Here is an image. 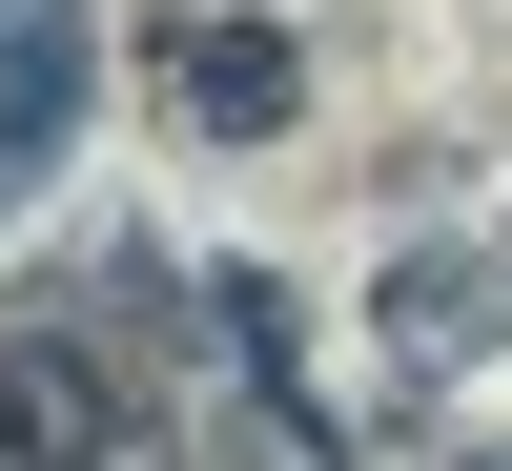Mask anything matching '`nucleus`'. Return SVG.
Here are the masks:
<instances>
[{"label":"nucleus","instance_id":"4","mask_svg":"<svg viewBox=\"0 0 512 471\" xmlns=\"http://www.w3.org/2000/svg\"><path fill=\"white\" fill-rule=\"evenodd\" d=\"M369 328H390V369H472L492 328H512V267H472V246H390Z\"/></svg>","mask_w":512,"mask_h":471},{"label":"nucleus","instance_id":"3","mask_svg":"<svg viewBox=\"0 0 512 471\" xmlns=\"http://www.w3.org/2000/svg\"><path fill=\"white\" fill-rule=\"evenodd\" d=\"M82 82H103V21H82V0H0V205H21V185H62Z\"/></svg>","mask_w":512,"mask_h":471},{"label":"nucleus","instance_id":"5","mask_svg":"<svg viewBox=\"0 0 512 471\" xmlns=\"http://www.w3.org/2000/svg\"><path fill=\"white\" fill-rule=\"evenodd\" d=\"M451 471H512V451H451Z\"/></svg>","mask_w":512,"mask_h":471},{"label":"nucleus","instance_id":"2","mask_svg":"<svg viewBox=\"0 0 512 471\" xmlns=\"http://www.w3.org/2000/svg\"><path fill=\"white\" fill-rule=\"evenodd\" d=\"M123 451H144V390L82 328H0V471H123Z\"/></svg>","mask_w":512,"mask_h":471},{"label":"nucleus","instance_id":"1","mask_svg":"<svg viewBox=\"0 0 512 471\" xmlns=\"http://www.w3.org/2000/svg\"><path fill=\"white\" fill-rule=\"evenodd\" d=\"M144 62H164V103H185L205 144H287V123H308V41H287V21H246V0L144 21Z\"/></svg>","mask_w":512,"mask_h":471}]
</instances>
